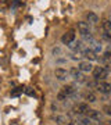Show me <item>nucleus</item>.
<instances>
[{"label":"nucleus","instance_id":"nucleus-21","mask_svg":"<svg viewBox=\"0 0 111 125\" xmlns=\"http://www.w3.org/2000/svg\"><path fill=\"white\" fill-rule=\"evenodd\" d=\"M103 111L106 113L107 115H111V106H108V104H106V106L103 107Z\"/></svg>","mask_w":111,"mask_h":125},{"label":"nucleus","instance_id":"nucleus-22","mask_svg":"<svg viewBox=\"0 0 111 125\" xmlns=\"http://www.w3.org/2000/svg\"><path fill=\"white\" fill-rule=\"evenodd\" d=\"M67 97H68V96H65V94H64L61 90H60V93H58V96H57L58 100H61V102H62V100H67Z\"/></svg>","mask_w":111,"mask_h":125},{"label":"nucleus","instance_id":"nucleus-25","mask_svg":"<svg viewBox=\"0 0 111 125\" xmlns=\"http://www.w3.org/2000/svg\"><path fill=\"white\" fill-rule=\"evenodd\" d=\"M68 125H79L78 121H72V122H68Z\"/></svg>","mask_w":111,"mask_h":125},{"label":"nucleus","instance_id":"nucleus-7","mask_svg":"<svg viewBox=\"0 0 111 125\" xmlns=\"http://www.w3.org/2000/svg\"><path fill=\"white\" fill-rule=\"evenodd\" d=\"M78 68H79L82 72H90V71H93V65L90 64V61H81L79 65H78Z\"/></svg>","mask_w":111,"mask_h":125},{"label":"nucleus","instance_id":"nucleus-24","mask_svg":"<svg viewBox=\"0 0 111 125\" xmlns=\"http://www.w3.org/2000/svg\"><path fill=\"white\" fill-rule=\"evenodd\" d=\"M104 68H106V70H107L108 72H111V62H108V64H107V65H106Z\"/></svg>","mask_w":111,"mask_h":125},{"label":"nucleus","instance_id":"nucleus-12","mask_svg":"<svg viewBox=\"0 0 111 125\" xmlns=\"http://www.w3.org/2000/svg\"><path fill=\"white\" fill-rule=\"evenodd\" d=\"M61 92L65 96H71V94H74L75 93V89H74V86H71V85H67V86H64L61 89Z\"/></svg>","mask_w":111,"mask_h":125},{"label":"nucleus","instance_id":"nucleus-17","mask_svg":"<svg viewBox=\"0 0 111 125\" xmlns=\"http://www.w3.org/2000/svg\"><path fill=\"white\" fill-rule=\"evenodd\" d=\"M56 122H57L58 125H64V124H67V118L62 117V115H57L56 117Z\"/></svg>","mask_w":111,"mask_h":125},{"label":"nucleus","instance_id":"nucleus-19","mask_svg":"<svg viewBox=\"0 0 111 125\" xmlns=\"http://www.w3.org/2000/svg\"><path fill=\"white\" fill-rule=\"evenodd\" d=\"M22 92H24V89H22V88H15V89L11 92V96H13V97H15V96H18V94L22 93Z\"/></svg>","mask_w":111,"mask_h":125},{"label":"nucleus","instance_id":"nucleus-10","mask_svg":"<svg viewBox=\"0 0 111 125\" xmlns=\"http://www.w3.org/2000/svg\"><path fill=\"white\" fill-rule=\"evenodd\" d=\"M83 57H86L88 60H97V56H96V52L92 49H86L83 50Z\"/></svg>","mask_w":111,"mask_h":125},{"label":"nucleus","instance_id":"nucleus-15","mask_svg":"<svg viewBox=\"0 0 111 125\" xmlns=\"http://www.w3.org/2000/svg\"><path fill=\"white\" fill-rule=\"evenodd\" d=\"M103 28H104V31L111 33V20H106L104 22H103Z\"/></svg>","mask_w":111,"mask_h":125},{"label":"nucleus","instance_id":"nucleus-2","mask_svg":"<svg viewBox=\"0 0 111 125\" xmlns=\"http://www.w3.org/2000/svg\"><path fill=\"white\" fill-rule=\"evenodd\" d=\"M96 89L100 92V93H111V83H107V82H99Z\"/></svg>","mask_w":111,"mask_h":125},{"label":"nucleus","instance_id":"nucleus-8","mask_svg":"<svg viewBox=\"0 0 111 125\" xmlns=\"http://www.w3.org/2000/svg\"><path fill=\"white\" fill-rule=\"evenodd\" d=\"M88 117L90 118V120H96V121H100L103 118L101 113L97 111V110H89V111H88Z\"/></svg>","mask_w":111,"mask_h":125},{"label":"nucleus","instance_id":"nucleus-16","mask_svg":"<svg viewBox=\"0 0 111 125\" xmlns=\"http://www.w3.org/2000/svg\"><path fill=\"white\" fill-rule=\"evenodd\" d=\"M68 46H70L71 49H74V50H81V47H82V43H81V42H74V40H72V42H71Z\"/></svg>","mask_w":111,"mask_h":125},{"label":"nucleus","instance_id":"nucleus-14","mask_svg":"<svg viewBox=\"0 0 111 125\" xmlns=\"http://www.w3.org/2000/svg\"><path fill=\"white\" fill-rule=\"evenodd\" d=\"M101 61L111 62V46H110V49H108L106 53H104V56H103V58H101Z\"/></svg>","mask_w":111,"mask_h":125},{"label":"nucleus","instance_id":"nucleus-5","mask_svg":"<svg viewBox=\"0 0 111 125\" xmlns=\"http://www.w3.org/2000/svg\"><path fill=\"white\" fill-rule=\"evenodd\" d=\"M74 39H75V32H74V31H68L67 33L62 35L61 42H62V43H65V45H70Z\"/></svg>","mask_w":111,"mask_h":125},{"label":"nucleus","instance_id":"nucleus-9","mask_svg":"<svg viewBox=\"0 0 111 125\" xmlns=\"http://www.w3.org/2000/svg\"><path fill=\"white\" fill-rule=\"evenodd\" d=\"M70 74H71V76L74 78V79L83 81V75H82V71H81L79 68H72L71 71H70Z\"/></svg>","mask_w":111,"mask_h":125},{"label":"nucleus","instance_id":"nucleus-20","mask_svg":"<svg viewBox=\"0 0 111 125\" xmlns=\"http://www.w3.org/2000/svg\"><path fill=\"white\" fill-rule=\"evenodd\" d=\"M24 92H25L28 96H33V94H35V90L32 89V88H25V89H24Z\"/></svg>","mask_w":111,"mask_h":125},{"label":"nucleus","instance_id":"nucleus-6","mask_svg":"<svg viewBox=\"0 0 111 125\" xmlns=\"http://www.w3.org/2000/svg\"><path fill=\"white\" fill-rule=\"evenodd\" d=\"M54 74H56V78H57L58 81H65L67 76L70 75V72L67 71V70H64V68H57V70L54 71Z\"/></svg>","mask_w":111,"mask_h":125},{"label":"nucleus","instance_id":"nucleus-13","mask_svg":"<svg viewBox=\"0 0 111 125\" xmlns=\"http://www.w3.org/2000/svg\"><path fill=\"white\" fill-rule=\"evenodd\" d=\"M83 97H85V100H88L89 103H94L97 99H96V94L93 93V92H86V93L83 94Z\"/></svg>","mask_w":111,"mask_h":125},{"label":"nucleus","instance_id":"nucleus-1","mask_svg":"<svg viewBox=\"0 0 111 125\" xmlns=\"http://www.w3.org/2000/svg\"><path fill=\"white\" fill-rule=\"evenodd\" d=\"M107 74H108V71H107L104 67H94L93 68V78H94V81L107 78Z\"/></svg>","mask_w":111,"mask_h":125},{"label":"nucleus","instance_id":"nucleus-11","mask_svg":"<svg viewBox=\"0 0 111 125\" xmlns=\"http://www.w3.org/2000/svg\"><path fill=\"white\" fill-rule=\"evenodd\" d=\"M86 20L89 21V24H97L99 22V17L94 13H88L86 14Z\"/></svg>","mask_w":111,"mask_h":125},{"label":"nucleus","instance_id":"nucleus-26","mask_svg":"<svg viewBox=\"0 0 111 125\" xmlns=\"http://www.w3.org/2000/svg\"><path fill=\"white\" fill-rule=\"evenodd\" d=\"M101 125H111V121H103Z\"/></svg>","mask_w":111,"mask_h":125},{"label":"nucleus","instance_id":"nucleus-4","mask_svg":"<svg viewBox=\"0 0 111 125\" xmlns=\"http://www.w3.org/2000/svg\"><path fill=\"white\" fill-rule=\"evenodd\" d=\"M89 110H90L89 104H86V103H79V104H76L75 107H74V111L76 114H88Z\"/></svg>","mask_w":111,"mask_h":125},{"label":"nucleus","instance_id":"nucleus-23","mask_svg":"<svg viewBox=\"0 0 111 125\" xmlns=\"http://www.w3.org/2000/svg\"><path fill=\"white\" fill-rule=\"evenodd\" d=\"M103 39H104V40H107V42H111V33L106 32V33L103 35Z\"/></svg>","mask_w":111,"mask_h":125},{"label":"nucleus","instance_id":"nucleus-3","mask_svg":"<svg viewBox=\"0 0 111 125\" xmlns=\"http://www.w3.org/2000/svg\"><path fill=\"white\" fill-rule=\"evenodd\" d=\"M78 31H79L81 35L83 36H88L90 35V28H89V24L88 22H78Z\"/></svg>","mask_w":111,"mask_h":125},{"label":"nucleus","instance_id":"nucleus-18","mask_svg":"<svg viewBox=\"0 0 111 125\" xmlns=\"http://www.w3.org/2000/svg\"><path fill=\"white\" fill-rule=\"evenodd\" d=\"M78 124L79 125H90V118H81V120H78Z\"/></svg>","mask_w":111,"mask_h":125}]
</instances>
